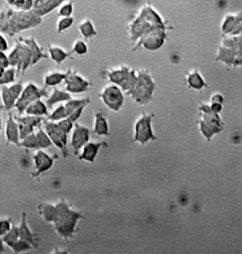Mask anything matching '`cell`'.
Segmentation results:
<instances>
[{"instance_id": "6da1fadb", "label": "cell", "mask_w": 242, "mask_h": 254, "mask_svg": "<svg viewBox=\"0 0 242 254\" xmlns=\"http://www.w3.org/2000/svg\"><path fill=\"white\" fill-rule=\"evenodd\" d=\"M42 23V17L32 10L21 11L6 7L0 11V33L13 37L21 31L36 28Z\"/></svg>"}, {"instance_id": "7a4b0ae2", "label": "cell", "mask_w": 242, "mask_h": 254, "mask_svg": "<svg viewBox=\"0 0 242 254\" xmlns=\"http://www.w3.org/2000/svg\"><path fill=\"white\" fill-rule=\"evenodd\" d=\"M55 205V213L52 224L55 228L56 233L65 239H70L76 233V227L80 219L84 216L70 209V206L62 198Z\"/></svg>"}, {"instance_id": "3957f363", "label": "cell", "mask_w": 242, "mask_h": 254, "mask_svg": "<svg viewBox=\"0 0 242 254\" xmlns=\"http://www.w3.org/2000/svg\"><path fill=\"white\" fill-rule=\"evenodd\" d=\"M155 89V83L153 79L149 76V74H146L144 71H141L139 73V76L137 77L135 86L131 90L132 92H129L128 94L132 95L133 98L137 100L139 103L143 104L152 98V95Z\"/></svg>"}, {"instance_id": "277c9868", "label": "cell", "mask_w": 242, "mask_h": 254, "mask_svg": "<svg viewBox=\"0 0 242 254\" xmlns=\"http://www.w3.org/2000/svg\"><path fill=\"white\" fill-rule=\"evenodd\" d=\"M46 97L48 98V92L46 91V89L38 88L35 84L30 82L23 89L22 94L17 99L14 108L17 110L20 115H23L30 103Z\"/></svg>"}, {"instance_id": "5b68a950", "label": "cell", "mask_w": 242, "mask_h": 254, "mask_svg": "<svg viewBox=\"0 0 242 254\" xmlns=\"http://www.w3.org/2000/svg\"><path fill=\"white\" fill-rule=\"evenodd\" d=\"M241 37H233L228 38L223 42V47L219 52L218 61H223L225 64H234L236 66V61L241 64H242V57H241Z\"/></svg>"}, {"instance_id": "8992f818", "label": "cell", "mask_w": 242, "mask_h": 254, "mask_svg": "<svg viewBox=\"0 0 242 254\" xmlns=\"http://www.w3.org/2000/svg\"><path fill=\"white\" fill-rule=\"evenodd\" d=\"M44 129L49 135L52 144L59 148L64 157L68 156V136L63 130L60 128L57 123L49 120H44Z\"/></svg>"}, {"instance_id": "52a82bcc", "label": "cell", "mask_w": 242, "mask_h": 254, "mask_svg": "<svg viewBox=\"0 0 242 254\" xmlns=\"http://www.w3.org/2000/svg\"><path fill=\"white\" fill-rule=\"evenodd\" d=\"M108 77L113 83L120 85L125 91L132 90L137 80V77L135 75V72L134 71L130 72V70L127 67L109 71Z\"/></svg>"}, {"instance_id": "ba28073f", "label": "cell", "mask_w": 242, "mask_h": 254, "mask_svg": "<svg viewBox=\"0 0 242 254\" xmlns=\"http://www.w3.org/2000/svg\"><path fill=\"white\" fill-rule=\"evenodd\" d=\"M99 97L107 107L114 112L119 111V109L122 107L124 102V98L121 93V90L115 84L106 86L102 90Z\"/></svg>"}, {"instance_id": "9c48e42d", "label": "cell", "mask_w": 242, "mask_h": 254, "mask_svg": "<svg viewBox=\"0 0 242 254\" xmlns=\"http://www.w3.org/2000/svg\"><path fill=\"white\" fill-rule=\"evenodd\" d=\"M152 116L143 115L136 123L135 140L142 145H145L151 140L156 139L152 129Z\"/></svg>"}, {"instance_id": "30bf717a", "label": "cell", "mask_w": 242, "mask_h": 254, "mask_svg": "<svg viewBox=\"0 0 242 254\" xmlns=\"http://www.w3.org/2000/svg\"><path fill=\"white\" fill-rule=\"evenodd\" d=\"M23 89L24 87L21 82H14L10 86L2 85L0 87V95L3 103V108L5 109V111L10 112L12 108H14L17 99L22 94Z\"/></svg>"}, {"instance_id": "8fae6325", "label": "cell", "mask_w": 242, "mask_h": 254, "mask_svg": "<svg viewBox=\"0 0 242 254\" xmlns=\"http://www.w3.org/2000/svg\"><path fill=\"white\" fill-rule=\"evenodd\" d=\"M202 108H204V114L206 118H204V121H202L201 123V130L204 136L209 140L215 133L220 132L223 129V127L220 125L221 118L218 117V114L212 112L211 109L209 110L210 114H208V106H203Z\"/></svg>"}, {"instance_id": "7c38bea8", "label": "cell", "mask_w": 242, "mask_h": 254, "mask_svg": "<svg viewBox=\"0 0 242 254\" xmlns=\"http://www.w3.org/2000/svg\"><path fill=\"white\" fill-rule=\"evenodd\" d=\"M65 81L67 83V92L73 94H81L83 92H87L89 87L92 85L91 82L78 75L73 70H69L67 72V77Z\"/></svg>"}, {"instance_id": "4fadbf2b", "label": "cell", "mask_w": 242, "mask_h": 254, "mask_svg": "<svg viewBox=\"0 0 242 254\" xmlns=\"http://www.w3.org/2000/svg\"><path fill=\"white\" fill-rule=\"evenodd\" d=\"M33 162L35 166V170L31 174L33 178H37L42 173L49 171L54 165V158L49 156L42 149H37L33 155Z\"/></svg>"}, {"instance_id": "5bb4252c", "label": "cell", "mask_w": 242, "mask_h": 254, "mask_svg": "<svg viewBox=\"0 0 242 254\" xmlns=\"http://www.w3.org/2000/svg\"><path fill=\"white\" fill-rule=\"evenodd\" d=\"M89 139L90 129L87 127L75 123L74 130L71 136V147L75 151V154H78L82 147L89 142Z\"/></svg>"}, {"instance_id": "9a60e30c", "label": "cell", "mask_w": 242, "mask_h": 254, "mask_svg": "<svg viewBox=\"0 0 242 254\" xmlns=\"http://www.w3.org/2000/svg\"><path fill=\"white\" fill-rule=\"evenodd\" d=\"M15 48L18 51V66L16 68V74H24L27 69L31 66V62H32V56L31 52L29 50L28 46H26L24 43L18 42L15 46Z\"/></svg>"}, {"instance_id": "2e32d148", "label": "cell", "mask_w": 242, "mask_h": 254, "mask_svg": "<svg viewBox=\"0 0 242 254\" xmlns=\"http://www.w3.org/2000/svg\"><path fill=\"white\" fill-rule=\"evenodd\" d=\"M64 1L62 0H33L31 10L40 17L47 15L52 10L60 7Z\"/></svg>"}, {"instance_id": "e0dca14e", "label": "cell", "mask_w": 242, "mask_h": 254, "mask_svg": "<svg viewBox=\"0 0 242 254\" xmlns=\"http://www.w3.org/2000/svg\"><path fill=\"white\" fill-rule=\"evenodd\" d=\"M103 147H107L105 142H101V143L88 142L81 148V152L79 155V160L85 161L88 163H94L98 154L99 149Z\"/></svg>"}, {"instance_id": "ac0fdd59", "label": "cell", "mask_w": 242, "mask_h": 254, "mask_svg": "<svg viewBox=\"0 0 242 254\" xmlns=\"http://www.w3.org/2000/svg\"><path fill=\"white\" fill-rule=\"evenodd\" d=\"M5 135L7 139V144H13L15 146L19 147V127L18 123L15 121L14 118L12 117V114L9 113V117L6 121L5 125Z\"/></svg>"}, {"instance_id": "d6986e66", "label": "cell", "mask_w": 242, "mask_h": 254, "mask_svg": "<svg viewBox=\"0 0 242 254\" xmlns=\"http://www.w3.org/2000/svg\"><path fill=\"white\" fill-rule=\"evenodd\" d=\"M18 232H19V238L22 240H25L29 242L33 248H38L37 242V235L32 233L28 226L27 222V215L26 213H22L21 215V222L18 226Z\"/></svg>"}, {"instance_id": "ffe728a7", "label": "cell", "mask_w": 242, "mask_h": 254, "mask_svg": "<svg viewBox=\"0 0 242 254\" xmlns=\"http://www.w3.org/2000/svg\"><path fill=\"white\" fill-rule=\"evenodd\" d=\"M223 31L226 34L237 35L242 31V16L239 14L238 16L228 15L223 25Z\"/></svg>"}, {"instance_id": "44dd1931", "label": "cell", "mask_w": 242, "mask_h": 254, "mask_svg": "<svg viewBox=\"0 0 242 254\" xmlns=\"http://www.w3.org/2000/svg\"><path fill=\"white\" fill-rule=\"evenodd\" d=\"M18 41L24 43L26 46H28V48L30 50L31 56H32L31 66L34 65L35 64H37L40 60L48 58V56L43 53L42 49L39 47L38 44L36 43V41L34 40V38H32V37H29V38H19Z\"/></svg>"}, {"instance_id": "7402d4cb", "label": "cell", "mask_w": 242, "mask_h": 254, "mask_svg": "<svg viewBox=\"0 0 242 254\" xmlns=\"http://www.w3.org/2000/svg\"><path fill=\"white\" fill-rule=\"evenodd\" d=\"M72 99L71 95L67 91H62L58 88L53 89L51 96H49L46 100V105L48 109L53 107L55 104L60 102H67L68 100Z\"/></svg>"}, {"instance_id": "603a6c76", "label": "cell", "mask_w": 242, "mask_h": 254, "mask_svg": "<svg viewBox=\"0 0 242 254\" xmlns=\"http://www.w3.org/2000/svg\"><path fill=\"white\" fill-rule=\"evenodd\" d=\"M165 33L163 31H154L151 36L146 37L144 47L149 50H156L161 48L165 40Z\"/></svg>"}, {"instance_id": "cb8c5ba5", "label": "cell", "mask_w": 242, "mask_h": 254, "mask_svg": "<svg viewBox=\"0 0 242 254\" xmlns=\"http://www.w3.org/2000/svg\"><path fill=\"white\" fill-rule=\"evenodd\" d=\"M25 113L27 114V116L43 118L44 116H48V107L45 102H43L41 99H38L30 103L25 110Z\"/></svg>"}, {"instance_id": "d4e9b609", "label": "cell", "mask_w": 242, "mask_h": 254, "mask_svg": "<svg viewBox=\"0 0 242 254\" xmlns=\"http://www.w3.org/2000/svg\"><path fill=\"white\" fill-rule=\"evenodd\" d=\"M94 133L99 136H107L109 133V126L106 118L101 113H97L95 115V124H94Z\"/></svg>"}, {"instance_id": "484cf974", "label": "cell", "mask_w": 242, "mask_h": 254, "mask_svg": "<svg viewBox=\"0 0 242 254\" xmlns=\"http://www.w3.org/2000/svg\"><path fill=\"white\" fill-rule=\"evenodd\" d=\"M48 48H49V52L51 59L53 60V62L56 63L57 64H63L70 56V54L68 52L65 51L61 48H58V47L49 45Z\"/></svg>"}, {"instance_id": "4316f807", "label": "cell", "mask_w": 242, "mask_h": 254, "mask_svg": "<svg viewBox=\"0 0 242 254\" xmlns=\"http://www.w3.org/2000/svg\"><path fill=\"white\" fill-rule=\"evenodd\" d=\"M67 77V73H60V72H52L48 74L44 78V82L47 86L55 87L63 82Z\"/></svg>"}, {"instance_id": "83f0119b", "label": "cell", "mask_w": 242, "mask_h": 254, "mask_svg": "<svg viewBox=\"0 0 242 254\" xmlns=\"http://www.w3.org/2000/svg\"><path fill=\"white\" fill-rule=\"evenodd\" d=\"M38 212L45 221L52 223L55 213V205L49 203H42L38 206Z\"/></svg>"}, {"instance_id": "f1b7e54d", "label": "cell", "mask_w": 242, "mask_h": 254, "mask_svg": "<svg viewBox=\"0 0 242 254\" xmlns=\"http://www.w3.org/2000/svg\"><path fill=\"white\" fill-rule=\"evenodd\" d=\"M6 3L11 9L21 11H29L33 6V0H9Z\"/></svg>"}, {"instance_id": "f546056e", "label": "cell", "mask_w": 242, "mask_h": 254, "mask_svg": "<svg viewBox=\"0 0 242 254\" xmlns=\"http://www.w3.org/2000/svg\"><path fill=\"white\" fill-rule=\"evenodd\" d=\"M79 30L85 39L92 38L97 34V31L94 28V25H93L92 21H90V20L82 21L79 26Z\"/></svg>"}, {"instance_id": "4dcf8cb0", "label": "cell", "mask_w": 242, "mask_h": 254, "mask_svg": "<svg viewBox=\"0 0 242 254\" xmlns=\"http://www.w3.org/2000/svg\"><path fill=\"white\" fill-rule=\"evenodd\" d=\"M36 134L37 138V143H38V149H46L49 147H52L53 144L50 140L49 135L47 134V132L45 131V129L43 127H39Z\"/></svg>"}, {"instance_id": "1f68e13d", "label": "cell", "mask_w": 242, "mask_h": 254, "mask_svg": "<svg viewBox=\"0 0 242 254\" xmlns=\"http://www.w3.org/2000/svg\"><path fill=\"white\" fill-rule=\"evenodd\" d=\"M14 119L18 124H24L32 127H38L39 125L45 120V118L42 117H33V116L14 117Z\"/></svg>"}, {"instance_id": "d6a6232c", "label": "cell", "mask_w": 242, "mask_h": 254, "mask_svg": "<svg viewBox=\"0 0 242 254\" xmlns=\"http://www.w3.org/2000/svg\"><path fill=\"white\" fill-rule=\"evenodd\" d=\"M187 82H188V85L195 90H202L205 86L204 79L197 71L188 75Z\"/></svg>"}, {"instance_id": "836d02e7", "label": "cell", "mask_w": 242, "mask_h": 254, "mask_svg": "<svg viewBox=\"0 0 242 254\" xmlns=\"http://www.w3.org/2000/svg\"><path fill=\"white\" fill-rule=\"evenodd\" d=\"M8 248L14 254H21V253L28 252L29 250H31L33 247L29 244V242H27L25 240H22L19 238L17 241L9 245Z\"/></svg>"}, {"instance_id": "e575fe53", "label": "cell", "mask_w": 242, "mask_h": 254, "mask_svg": "<svg viewBox=\"0 0 242 254\" xmlns=\"http://www.w3.org/2000/svg\"><path fill=\"white\" fill-rule=\"evenodd\" d=\"M2 238V241L4 242V244L6 245V247L8 248L9 245L17 241L19 239V232H18V226H15V225H12L11 228H10V231L1 237Z\"/></svg>"}, {"instance_id": "d590c367", "label": "cell", "mask_w": 242, "mask_h": 254, "mask_svg": "<svg viewBox=\"0 0 242 254\" xmlns=\"http://www.w3.org/2000/svg\"><path fill=\"white\" fill-rule=\"evenodd\" d=\"M19 147L27 148V149H38V143H37V138L35 132L30 133L29 135L25 137L20 141Z\"/></svg>"}, {"instance_id": "8d00e7d4", "label": "cell", "mask_w": 242, "mask_h": 254, "mask_svg": "<svg viewBox=\"0 0 242 254\" xmlns=\"http://www.w3.org/2000/svg\"><path fill=\"white\" fill-rule=\"evenodd\" d=\"M15 75H16L15 68L9 67V68L5 69L2 77L0 78V86L14 83L15 82Z\"/></svg>"}, {"instance_id": "74e56055", "label": "cell", "mask_w": 242, "mask_h": 254, "mask_svg": "<svg viewBox=\"0 0 242 254\" xmlns=\"http://www.w3.org/2000/svg\"><path fill=\"white\" fill-rule=\"evenodd\" d=\"M73 12V5L72 2H63V4L60 6L59 10V16L61 17H71V14Z\"/></svg>"}, {"instance_id": "f35d334b", "label": "cell", "mask_w": 242, "mask_h": 254, "mask_svg": "<svg viewBox=\"0 0 242 254\" xmlns=\"http://www.w3.org/2000/svg\"><path fill=\"white\" fill-rule=\"evenodd\" d=\"M72 51H73L75 54L79 55V56H83V55H85V54L87 53V46H86V44H85L83 41L78 40V41H76V42L74 43V45H73Z\"/></svg>"}, {"instance_id": "ab89813d", "label": "cell", "mask_w": 242, "mask_h": 254, "mask_svg": "<svg viewBox=\"0 0 242 254\" xmlns=\"http://www.w3.org/2000/svg\"><path fill=\"white\" fill-rule=\"evenodd\" d=\"M74 19L72 17H62L57 24V31L59 33L69 29L73 25Z\"/></svg>"}, {"instance_id": "60d3db41", "label": "cell", "mask_w": 242, "mask_h": 254, "mask_svg": "<svg viewBox=\"0 0 242 254\" xmlns=\"http://www.w3.org/2000/svg\"><path fill=\"white\" fill-rule=\"evenodd\" d=\"M57 124H58L60 128L63 130V132L66 133L67 135H68V133L72 130V128L74 127V125H75V124H74L71 120H69L68 118L60 120V121H58Z\"/></svg>"}, {"instance_id": "b9f144b4", "label": "cell", "mask_w": 242, "mask_h": 254, "mask_svg": "<svg viewBox=\"0 0 242 254\" xmlns=\"http://www.w3.org/2000/svg\"><path fill=\"white\" fill-rule=\"evenodd\" d=\"M12 226L10 218H3L0 219V237L4 236L10 230Z\"/></svg>"}, {"instance_id": "7bdbcfd3", "label": "cell", "mask_w": 242, "mask_h": 254, "mask_svg": "<svg viewBox=\"0 0 242 254\" xmlns=\"http://www.w3.org/2000/svg\"><path fill=\"white\" fill-rule=\"evenodd\" d=\"M8 60H9V64H10V67H13V68H17L18 66V51L16 48L14 47L13 49L10 52V54L8 55Z\"/></svg>"}, {"instance_id": "ee69618b", "label": "cell", "mask_w": 242, "mask_h": 254, "mask_svg": "<svg viewBox=\"0 0 242 254\" xmlns=\"http://www.w3.org/2000/svg\"><path fill=\"white\" fill-rule=\"evenodd\" d=\"M18 127H19L20 141L22 139H24L25 137L29 135L30 133L34 132V127H30V126H27V125H24V124H18Z\"/></svg>"}, {"instance_id": "f6af8a7d", "label": "cell", "mask_w": 242, "mask_h": 254, "mask_svg": "<svg viewBox=\"0 0 242 254\" xmlns=\"http://www.w3.org/2000/svg\"><path fill=\"white\" fill-rule=\"evenodd\" d=\"M85 107H86V106L83 105V106H81V107L76 109V110L68 117V119L71 120V121L75 124V123L77 122L78 119L81 118V114H82V112H83V110H84V108Z\"/></svg>"}, {"instance_id": "bcb514c9", "label": "cell", "mask_w": 242, "mask_h": 254, "mask_svg": "<svg viewBox=\"0 0 242 254\" xmlns=\"http://www.w3.org/2000/svg\"><path fill=\"white\" fill-rule=\"evenodd\" d=\"M0 67L3 69H7L10 67L8 56L5 54V52H0Z\"/></svg>"}, {"instance_id": "7dc6e473", "label": "cell", "mask_w": 242, "mask_h": 254, "mask_svg": "<svg viewBox=\"0 0 242 254\" xmlns=\"http://www.w3.org/2000/svg\"><path fill=\"white\" fill-rule=\"evenodd\" d=\"M9 48L8 42L5 39V37L0 33V52H5Z\"/></svg>"}, {"instance_id": "c3c4849f", "label": "cell", "mask_w": 242, "mask_h": 254, "mask_svg": "<svg viewBox=\"0 0 242 254\" xmlns=\"http://www.w3.org/2000/svg\"><path fill=\"white\" fill-rule=\"evenodd\" d=\"M210 109L215 114H219L223 110V104H221V103H213Z\"/></svg>"}, {"instance_id": "681fc988", "label": "cell", "mask_w": 242, "mask_h": 254, "mask_svg": "<svg viewBox=\"0 0 242 254\" xmlns=\"http://www.w3.org/2000/svg\"><path fill=\"white\" fill-rule=\"evenodd\" d=\"M212 101H213V103H221V104H223V96L220 95V94H216L215 96H213V98H212Z\"/></svg>"}, {"instance_id": "f907efd6", "label": "cell", "mask_w": 242, "mask_h": 254, "mask_svg": "<svg viewBox=\"0 0 242 254\" xmlns=\"http://www.w3.org/2000/svg\"><path fill=\"white\" fill-rule=\"evenodd\" d=\"M6 245L4 244V242L2 241V238L0 237V254L6 253Z\"/></svg>"}, {"instance_id": "816d5d0a", "label": "cell", "mask_w": 242, "mask_h": 254, "mask_svg": "<svg viewBox=\"0 0 242 254\" xmlns=\"http://www.w3.org/2000/svg\"><path fill=\"white\" fill-rule=\"evenodd\" d=\"M1 127H2V109L0 108V132H1Z\"/></svg>"}, {"instance_id": "f5cc1de1", "label": "cell", "mask_w": 242, "mask_h": 254, "mask_svg": "<svg viewBox=\"0 0 242 254\" xmlns=\"http://www.w3.org/2000/svg\"><path fill=\"white\" fill-rule=\"evenodd\" d=\"M4 70H5V69L1 68V67H0V78H1L2 75H3V73H4Z\"/></svg>"}]
</instances>
